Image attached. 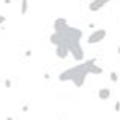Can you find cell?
I'll use <instances>...</instances> for the list:
<instances>
[{"label":"cell","mask_w":120,"mask_h":120,"mask_svg":"<svg viewBox=\"0 0 120 120\" xmlns=\"http://www.w3.org/2000/svg\"><path fill=\"white\" fill-rule=\"evenodd\" d=\"M102 73H103V68L99 67V65H96V64H93L88 68V75H102Z\"/></svg>","instance_id":"8"},{"label":"cell","mask_w":120,"mask_h":120,"mask_svg":"<svg viewBox=\"0 0 120 120\" xmlns=\"http://www.w3.org/2000/svg\"><path fill=\"white\" fill-rule=\"evenodd\" d=\"M114 109H116V112H120V100H117L114 103Z\"/></svg>","instance_id":"13"},{"label":"cell","mask_w":120,"mask_h":120,"mask_svg":"<svg viewBox=\"0 0 120 120\" xmlns=\"http://www.w3.org/2000/svg\"><path fill=\"white\" fill-rule=\"evenodd\" d=\"M3 3H5V5H11L12 0H3Z\"/></svg>","instance_id":"17"},{"label":"cell","mask_w":120,"mask_h":120,"mask_svg":"<svg viewBox=\"0 0 120 120\" xmlns=\"http://www.w3.org/2000/svg\"><path fill=\"white\" fill-rule=\"evenodd\" d=\"M75 67H70V68H67V70H64V71H61L59 73V76H58V79L61 81V82H71V79H73V76H75Z\"/></svg>","instance_id":"3"},{"label":"cell","mask_w":120,"mask_h":120,"mask_svg":"<svg viewBox=\"0 0 120 120\" xmlns=\"http://www.w3.org/2000/svg\"><path fill=\"white\" fill-rule=\"evenodd\" d=\"M109 2H111V0H93V2H90V5H88V9H90L91 12L100 11V9H102L106 3H109Z\"/></svg>","instance_id":"4"},{"label":"cell","mask_w":120,"mask_h":120,"mask_svg":"<svg viewBox=\"0 0 120 120\" xmlns=\"http://www.w3.org/2000/svg\"><path fill=\"white\" fill-rule=\"evenodd\" d=\"M11 87H12L11 79H9V78H6V79H5V88H11Z\"/></svg>","instance_id":"12"},{"label":"cell","mask_w":120,"mask_h":120,"mask_svg":"<svg viewBox=\"0 0 120 120\" xmlns=\"http://www.w3.org/2000/svg\"><path fill=\"white\" fill-rule=\"evenodd\" d=\"M68 52H70V55L73 56V59L76 62H82V61H84L85 53H84V49H82L81 43L79 44H75L73 47H70V49H68Z\"/></svg>","instance_id":"2"},{"label":"cell","mask_w":120,"mask_h":120,"mask_svg":"<svg viewBox=\"0 0 120 120\" xmlns=\"http://www.w3.org/2000/svg\"><path fill=\"white\" fill-rule=\"evenodd\" d=\"M65 23H67L65 18H56V20L53 21V24H65Z\"/></svg>","instance_id":"11"},{"label":"cell","mask_w":120,"mask_h":120,"mask_svg":"<svg viewBox=\"0 0 120 120\" xmlns=\"http://www.w3.org/2000/svg\"><path fill=\"white\" fill-rule=\"evenodd\" d=\"M97 97H99L100 100H108L109 97H111V90H109V88H106V87L100 88V90L97 91Z\"/></svg>","instance_id":"7"},{"label":"cell","mask_w":120,"mask_h":120,"mask_svg":"<svg viewBox=\"0 0 120 120\" xmlns=\"http://www.w3.org/2000/svg\"><path fill=\"white\" fill-rule=\"evenodd\" d=\"M55 55L58 56L59 59H65L68 55H70V52H68V49L64 46V44H61V46H56V49H55Z\"/></svg>","instance_id":"5"},{"label":"cell","mask_w":120,"mask_h":120,"mask_svg":"<svg viewBox=\"0 0 120 120\" xmlns=\"http://www.w3.org/2000/svg\"><path fill=\"white\" fill-rule=\"evenodd\" d=\"M21 111H23V112H27V111H29V105H23V106H21Z\"/></svg>","instance_id":"15"},{"label":"cell","mask_w":120,"mask_h":120,"mask_svg":"<svg viewBox=\"0 0 120 120\" xmlns=\"http://www.w3.org/2000/svg\"><path fill=\"white\" fill-rule=\"evenodd\" d=\"M27 9H29V2H27V0H21L20 14H21V15H26V14H27Z\"/></svg>","instance_id":"9"},{"label":"cell","mask_w":120,"mask_h":120,"mask_svg":"<svg viewBox=\"0 0 120 120\" xmlns=\"http://www.w3.org/2000/svg\"><path fill=\"white\" fill-rule=\"evenodd\" d=\"M24 56H26V58H29V56H32V50H26V53H24Z\"/></svg>","instance_id":"16"},{"label":"cell","mask_w":120,"mask_h":120,"mask_svg":"<svg viewBox=\"0 0 120 120\" xmlns=\"http://www.w3.org/2000/svg\"><path fill=\"white\" fill-rule=\"evenodd\" d=\"M106 38V29H96L93 34H90L87 38L88 44H97L100 41H103Z\"/></svg>","instance_id":"1"},{"label":"cell","mask_w":120,"mask_h":120,"mask_svg":"<svg viewBox=\"0 0 120 120\" xmlns=\"http://www.w3.org/2000/svg\"><path fill=\"white\" fill-rule=\"evenodd\" d=\"M5 21H6V17H5V15H2V14H0V26H2V24L5 23Z\"/></svg>","instance_id":"14"},{"label":"cell","mask_w":120,"mask_h":120,"mask_svg":"<svg viewBox=\"0 0 120 120\" xmlns=\"http://www.w3.org/2000/svg\"><path fill=\"white\" fill-rule=\"evenodd\" d=\"M117 53H119V55H120V46L117 47Z\"/></svg>","instance_id":"19"},{"label":"cell","mask_w":120,"mask_h":120,"mask_svg":"<svg viewBox=\"0 0 120 120\" xmlns=\"http://www.w3.org/2000/svg\"><path fill=\"white\" fill-rule=\"evenodd\" d=\"M109 81H111L112 84H117L119 82V75L116 73V71H111V73H109Z\"/></svg>","instance_id":"10"},{"label":"cell","mask_w":120,"mask_h":120,"mask_svg":"<svg viewBox=\"0 0 120 120\" xmlns=\"http://www.w3.org/2000/svg\"><path fill=\"white\" fill-rule=\"evenodd\" d=\"M6 120H14V117H11V116H8V117H6Z\"/></svg>","instance_id":"18"},{"label":"cell","mask_w":120,"mask_h":120,"mask_svg":"<svg viewBox=\"0 0 120 120\" xmlns=\"http://www.w3.org/2000/svg\"><path fill=\"white\" fill-rule=\"evenodd\" d=\"M49 41H50V44H53L55 47H56V46H61V44H62V37H61V34H58V32L50 34Z\"/></svg>","instance_id":"6"}]
</instances>
